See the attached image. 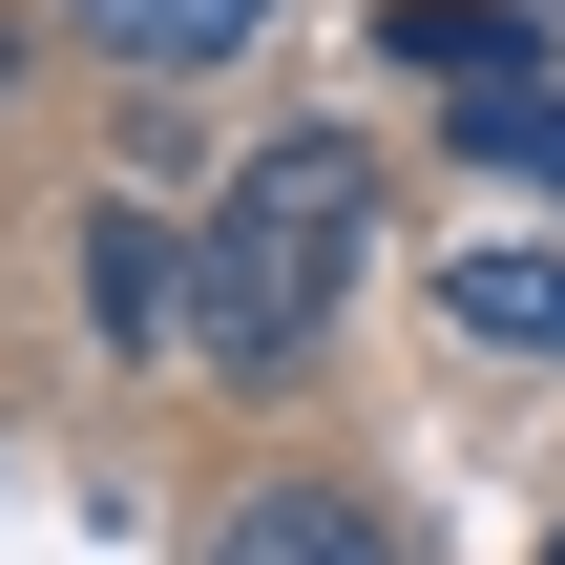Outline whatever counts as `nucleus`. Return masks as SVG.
Here are the masks:
<instances>
[{
	"mask_svg": "<svg viewBox=\"0 0 565 565\" xmlns=\"http://www.w3.org/2000/svg\"><path fill=\"white\" fill-rule=\"evenodd\" d=\"M356 273H377V168H356V126H273V147L210 189V231H189V356H210V377H315V335L356 315Z\"/></svg>",
	"mask_w": 565,
	"mask_h": 565,
	"instance_id": "f257e3e1",
	"label": "nucleus"
},
{
	"mask_svg": "<svg viewBox=\"0 0 565 565\" xmlns=\"http://www.w3.org/2000/svg\"><path fill=\"white\" fill-rule=\"evenodd\" d=\"M189 565H398V545H377L335 482H252V503H231V524H210Z\"/></svg>",
	"mask_w": 565,
	"mask_h": 565,
	"instance_id": "f03ea898",
	"label": "nucleus"
},
{
	"mask_svg": "<svg viewBox=\"0 0 565 565\" xmlns=\"http://www.w3.org/2000/svg\"><path fill=\"white\" fill-rule=\"evenodd\" d=\"M84 315H105L126 356H168V335H189V252H168L147 210H105V231H84Z\"/></svg>",
	"mask_w": 565,
	"mask_h": 565,
	"instance_id": "7ed1b4c3",
	"label": "nucleus"
},
{
	"mask_svg": "<svg viewBox=\"0 0 565 565\" xmlns=\"http://www.w3.org/2000/svg\"><path fill=\"white\" fill-rule=\"evenodd\" d=\"M377 63L398 84H524V21L503 0H377Z\"/></svg>",
	"mask_w": 565,
	"mask_h": 565,
	"instance_id": "20e7f679",
	"label": "nucleus"
},
{
	"mask_svg": "<svg viewBox=\"0 0 565 565\" xmlns=\"http://www.w3.org/2000/svg\"><path fill=\"white\" fill-rule=\"evenodd\" d=\"M440 315H461L482 356H565V252H461V273H440Z\"/></svg>",
	"mask_w": 565,
	"mask_h": 565,
	"instance_id": "39448f33",
	"label": "nucleus"
},
{
	"mask_svg": "<svg viewBox=\"0 0 565 565\" xmlns=\"http://www.w3.org/2000/svg\"><path fill=\"white\" fill-rule=\"evenodd\" d=\"M84 21H105V42H126L147 84H168V63H231V42H252L273 0H84Z\"/></svg>",
	"mask_w": 565,
	"mask_h": 565,
	"instance_id": "423d86ee",
	"label": "nucleus"
},
{
	"mask_svg": "<svg viewBox=\"0 0 565 565\" xmlns=\"http://www.w3.org/2000/svg\"><path fill=\"white\" fill-rule=\"evenodd\" d=\"M461 147H482L503 189H565V84H545V63H524V84H482V105H461Z\"/></svg>",
	"mask_w": 565,
	"mask_h": 565,
	"instance_id": "0eeeda50",
	"label": "nucleus"
},
{
	"mask_svg": "<svg viewBox=\"0 0 565 565\" xmlns=\"http://www.w3.org/2000/svg\"><path fill=\"white\" fill-rule=\"evenodd\" d=\"M0 84H21V21H0Z\"/></svg>",
	"mask_w": 565,
	"mask_h": 565,
	"instance_id": "6e6552de",
	"label": "nucleus"
},
{
	"mask_svg": "<svg viewBox=\"0 0 565 565\" xmlns=\"http://www.w3.org/2000/svg\"><path fill=\"white\" fill-rule=\"evenodd\" d=\"M545 565H565V545H545Z\"/></svg>",
	"mask_w": 565,
	"mask_h": 565,
	"instance_id": "1a4fd4ad",
	"label": "nucleus"
}]
</instances>
